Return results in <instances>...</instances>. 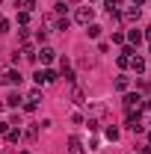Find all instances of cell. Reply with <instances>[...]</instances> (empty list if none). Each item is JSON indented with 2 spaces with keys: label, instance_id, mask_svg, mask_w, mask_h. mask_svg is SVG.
I'll list each match as a JSON object with an SVG mask.
<instances>
[{
  "label": "cell",
  "instance_id": "cell-1",
  "mask_svg": "<svg viewBox=\"0 0 151 154\" xmlns=\"http://www.w3.org/2000/svg\"><path fill=\"white\" fill-rule=\"evenodd\" d=\"M92 18H95V9H92V6H77V12H74V21H77V24L89 27Z\"/></svg>",
  "mask_w": 151,
  "mask_h": 154
},
{
  "label": "cell",
  "instance_id": "cell-2",
  "mask_svg": "<svg viewBox=\"0 0 151 154\" xmlns=\"http://www.w3.org/2000/svg\"><path fill=\"white\" fill-rule=\"evenodd\" d=\"M33 80H36L39 86H48V83H54V80H57V71H51V68H42V71H36V77H33Z\"/></svg>",
  "mask_w": 151,
  "mask_h": 154
},
{
  "label": "cell",
  "instance_id": "cell-3",
  "mask_svg": "<svg viewBox=\"0 0 151 154\" xmlns=\"http://www.w3.org/2000/svg\"><path fill=\"white\" fill-rule=\"evenodd\" d=\"M142 107V95H136V92H131V95H125V110L128 113H133V110H139Z\"/></svg>",
  "mask_w": 151,
  "mask_h": 154
},
{
  "label": "cell",
  "instance_id": "cell-4",
  "mask_svg": "<svg viewBox=\"0 0 151 154\" xmlns=\"http://www.w3.org/2000/svg\"><path fill=\"white\" fill-rule=\"evenodd\" d=\"M68 154H83V142H80V136H68Z\"/></svg>",
  "mask_w": 151,
  "mask_h": 154
},
{
  "label": "cell",
  "instance_id": "cell-5",
  "mask_svg": "<svg viewBox=\"0 0 151 154\" xmlns=\"http://www.w3.org/2000/svg\"><path fill=\"white\" fill-rule=\"evenodd\" d=\"M131 57H133V48H125V51L119 54V68H128V65H131Z\"/></svg>",
  "mask_w": 151,
  "mask_h": 154
},
{
  "label": "cell",
  "instance_id": "cell-6",
  "mask_svg": "<svg viewBox=\"0 0 151 154\" xmlns=\"http://www.w3.org/2000/svg\"><path fill=\"white\" fill-rule=\"evenodd\" d=\"M36 59L42 62V65H48V62H54V51H51V48H42V51L36 54Z\"/></svg>",
  "mask_w": 151,
  "mask_h": 154
},
{
  "label": "cell",
  "instance_id": "cell-7",
  "mask_svg": "<svg viewBox=\"0 0 151 154\" xmlns=\"http://www.w3.org/2000/svg\"><path fill=\"white\" fill-rule=\"evenodd\" d=\"M59 68H62V77H65L68 83H74V71H71V62H68V59H62V62H59Z\"/></svg>",
  "mask_w": 151,
  "mask_h": 154
},
{
  "label": "cell",
  "instance_id": "cell-8",
  "mask_svg": "<svg viewBox=\"0 0 151 154\" xmlns=\"http://www.w3.org/2000/svg\"><path fill=\"white\" fill-rule=\"evenodd\" d=\"M131 68H133V71H136V74H142V71H145V59H142V57H136V54H133V57H131Z\"/></svg>",
  "mask_w": 151,
  "mask_h": 154
},
{
  "label": "cell",
  "instance_id": "cell-9",
  "mask_svg": "<svg viewBox=\"0 0 151 154\" xmlns=\"http://www.w3.org/2000/svg\"><path fill=\"white\" fill-rule=\"evenodd\" d=\"M3 83H9V86H18V83H21V74H18V71H6V74H3Z\"/></svg>",
  "mask_w": 151,
  "mask_h": 154
},
{
  "label": "cell",
  "instance_id": "cell-10",
  "mask_svg": "<svg viewBox=\"0 0 151 154\" xmlns=\"http://www.w3.org/2000/svg\"><path fill=\"white\" fill-rule=\"evenodd\" d=\"M128 42H131V45H142V33H139V30H131V33H128Z\"/></svg>",
  "mask_w": 151,
  "mask_h": 154
},
{
  "label": "cell",
  "instance_id": "cell-11",
  "mask_svg": "<svg viewBox=\"0 0 151 154\" xmlns=\"http://www.w3.org/2000/svg\"><path fill=\"white\" fill-rule=\"evenodd\" d=\"M6 139H9V142H18V139H21V131H18V128H9V131H6Z\"/></svg>",
  "mask_w": 151,
  "mask_h": 154
},
{
  "label": "cell",
  "instance_id": "cell-12",
  "mask_svg": "<svg viewBox=\"0 0 151 154\" xmlns=\"http://www.w3.org/2000/svg\"><path fill=\"white\" fill-rule=\"evenodd\" d=\"M125 18L128 21H139V6H131V9L125 12Z\"/></svg>",
  "mask_w": 151,
  "mask_h": 154
},
{
  "label": "cell",
  "instance_id": "cell-13",
  "mask_svg": "<svg viewBox=\"0 0 151 154\" xmlns=\"http://www.w3.org/2000/svg\"><path fill=\"white\" fill-rule=\"evenodd\" d=\"M27 101H30V104H36V101H42V89H30V95H27Z\"/></svg>",
  "mask_w": 151,
  "mask_h": 154
},
{
  "label": "cell",
  "instance_id": "cell-14",
  "mask_svg": "<svg viewBox=\"0 0 151 154\" xmlns=\"http://www.w3.org/2000/svg\"><path fill=\"white\" fill-rule=\"evenodd\" d=\"M71 101H74V104H83V89H71Z\"/></svg>",
  "mask_w": 151,
  "mask_h": 154
},
{
  "label": "cell",
  "instance_id": "cell-15",
  "mask_svg": "<svg viewBox=\"0 0 151 154\" xmlns=\"http://www.w3.org/2000/svg\"><path fill=\"white\" fill-rule=\"evenodd\" d=\"M116 89H119V92H125V89H128V77H125V74L116 77Z\"/></svg>",
  "mask_w": 151,
  "mask_h": 154
},
{
  "label": "cell",
  "instance_id": "cell-16",
  "mask_svg": "<svg viewBox=\"0 0 151 154\" xmlns=\"http://www.w3.org/2000/svg\"><path fill=\"white\" fill-rule=\"evenodd\" d=\"M6 104H9V107H18V104H21V95H18V92H12V95L6 98Z\"/></svg>",
  "mask_w": 151,
  "mask_h": 154
},
{
  "label": "cell",
  "instance_id": "cell-17",
  "mask_svg": "<svg viewBox=\"0 0 151 154\" xmlns=\"http://www.w3.org/2000/svg\"><path fill=\"white\" fill-rule=\"evenodd\" d=\"M86 33H89V38H98V36H101V27H98V24H89Z\"/></svg>",
  "mask_w": 151,
  "mask_h": 154
},
{
  "label": "cell",
  "instance_id": "cell-18",
  "mask_svg": "<svg viewBox=\"0 0 151 154\" xmlns=\"http://www.w3.org/2000/svg\"><path fill=\"white\" fill-rule=\"evenodd\" d=\"M21 54H24V57H27V59H33V62H36V51H33L30 45H24V51H21Z\"/></svg>",
  "mask_w": 151,
  "mask_h": 154
},
{
  "label": "cell",
  "instance_id": "cell-19",
  "mask_svg": "<svg viewBox=\"0 0 151 154\" xmlns=\"http://www.w3.org/2000/svg\"><path fill=\"white\" fill-rule=\"evenodd\" d=\"M21 6H24V12H33L36 9V0H21Z\"/></svg>",
  "mask_w": 151,
  "mask_h": 154
},
{
  "label": "cell",
  "instance_id": "cell-20",
  "mask_svg": "<svg viewBox=\"0 0 151 154\" xmlns=\"http://www.w3.org/2000/svg\"><path fill=\"white\" fill-rule=\"evenodd\" d=\"M107 139H119V128H107Z\"/></svg>",
  "mask_w": 151,
  "mask_h": 154
},
{
  "label": "cell",
  "instance_id": "cell-21",
  "mask_svg": "<svg viewBox=\"0 0 151 154\" xmlns=\"http://www.w3.org/2000/svg\"><path fill=\"white\" fill-rule=\"evenodd\" d=\"M0 33H9V21L3 18V15H0Z\"/></svg>",
  "mask_w": 151,
  "mask_h": 154
},
{
  "label": "cell",
  "instance_id": "cell-22",
  "mask_svg": "<svg viewBox=\"0 0 151 154\" xmlns=\"http://www.w3.org/2000/svg\"><path fill=\"white\" fill-rule=\"evenodd\" d=\"M9 131V122H0V134H6Z\"/></svg>",
  "mask_w": 151,
  "mask_h": 154
},
{
  "label": "cell",
  "instance_id": "cell-23",
  "mask_svg": "<svg viewBox=\"0 0 151 154\" xmlns=\"http://www.w3.org/2000/svg\"><path fill=\"white\" fill-rule=\"evenodd\" d=\"M139 154H151V145H145V148H142V151H139Z\"/></svg>",
  "mask_w": 151,
  "mask_h": 154
},
{
  "label": "cell",
  "instance_id": "cell-24",
  "mask_svg": "<svg viewBox=\"0 0 151 154\" xmlns=\"http://www.w3.org/2000/svg\"><path fill=\"white\" fill-rule=\"evenodd\" d=\"M145 36H148V38H151V27H148V30H145Z\"/></svg>",
  "mask_w": 151,
  "mask_h": 154
},
{
  "label": "cell",
  "instance_id": "cell-25",
  "mask_svg": "<svg viewBox=\"0 0 151 154\" xmlns=\"http://www.w3.org/2000/svg\"><path fill=\"white\" fill-rule=\"evenodd\" d=\"M145 107H148V110H151V101H145Z\"/></svg>",
  "mask_w": 151,
  "mask_h": 154
},
{
  "label": "cell",
  "instance_id": "cell-26",
  "mask_svg": "<svg viewBox=\"0 0 151 154\" xmlns=\"http://www.w3.org/2000/svg\"><path fill=\"white\" fill-rule=\"evenodd\" d=\"M21 154H30V151H21Z\"/></svg>",
  "mask_w": 151,
  "mask_h": 154
},
{
  "label": "cell",
  "instance_id": "cell-27",
  "mask_svg": "<svg viewBox=\"0 0 151 154\" xmlns=\"http://www.w3.org/2000/svg\"><path fill=\"white\" fill-rule=\"evenodd\" d=\"M148 142H151V134H148Z\"/></svg>",
  "mask_w": 151,
  "mask_h": 154
},
{
  "label": "cell",
  "instance_id": "cell-28",
  "mask_svg": "<svg viewBox=\"0 0 151 154\" xmlns=\"http://www.w3.org/2000/svg\"><path fill=\"white\" fill-rule=\"evenodd\" d=\"M15 3H21V0H15Z\"/></svg>",
  "mask_w": 151,
  "mask_h": 154
}]
</instances>
